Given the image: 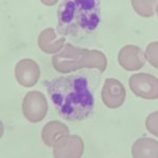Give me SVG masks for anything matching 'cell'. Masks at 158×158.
Segmentation results:
<instances>
[{
  "instance_id": "cell-1",
  "label": "cell",
  "mask_w": 158,
  "mask_h": 158,
  "mask_svg": "<svg viewBox=\"0 0 158 158\" xmlns=\"http://www.w3.org/2000/svg\"><path fill=\"white\" fill-rule=\"evenodd\" d=\"M48 93L59 115L69 121H83L95 106L89 79L81 74L52 79L47 83Z\"/></svg>"
},
{
  "instance_id": "cell-2",
  "label": "cell",
  "mask_w": 158,
  "mask_h": 158,
  "mask_svg": "<svg viewBox=\"0 0 158 158\" xmlns=\"http://www.w3.org/2000/svg\"><path fill=\"white\" fill-rule=\"evenodd\" d=\"M100 1L67 0L58 7V33L80 40L96 32L100 24Z\"/></svg>"
},
{
  "instance_id": "cell-3",
  "label": "cell",
  "mask_w": 158,
  "mask_h": 158,
  "mask_svg": "<svg viewBox=\"0 0 158 158\" xmlns=\"http://www.w3.org/2000/svg\"><path fill=\"white\" fill-rule=\"evenodd\" d=\"M22 112L30 122L41 121L48 112V102L44 95L36 91L27 93L22 101Z\"/></svg>"
},
{
  "instance_id": "cell-4",
  "label": "cell",
  "mask_w": 158,
  "mask_h": 158,
  "mask_svg": "<svg viewBox=\"0 0 158 158\" xmlns=\"http://www.w3.org/2000/svg\"><path fill=\"white\" fill-rule=\"evenodd\" d=\"M129 85L133 93L144 99H157V78L146 73L135 74L131 76Z\"/></svg>"
},
{
  "instance_id": "cell-5",
  "label": "cell",
  "mask_w": 158,
  "mask_h": 158,
  "mask_svg": "<svg viewBox=\"0 0 158 158\" xmlns=\"http://www.w3.org/2000/svg\"><path fill=\"white\" fill-rule=\"evenodd\" d=\"M101 97L108 108L117 109L124 102L126 89L118 80L114 78H108L104 81V85L101 91Z\"/></svg>"
},
{
  "instance_id": "cell-6",
  "label": "cell",
  "mask_w": 158,
  "mask_h": 158,
  "mask_svg": "<svg viewBox=\"0 0 158 158\" xmlns=\"http://www.w3.org/2000/svg\"><path fill=\"white\" fill-rule=\"evenodd\" d=\"M39 67L32 59L20 60L15 68V76H16L18 83L23 86H27V88L36 85L38 79H39Z\"/></svg>"
},
{
  "instance_id": "cell-7",
  "label": "cell",
  "mask_w": 158,
  "mask_h": 158,
  "mask_svg": "<svg viewBox=\"0 0 158 158\" xmlns=\"http://www.w3.org/2000/svg\"><path fill=\"white\" fill-rule=\"evenodd\" d=\"M119 64L127 71H136L143 67L144 56L140 48L136 45H126L118 55Z\"/></svg>"
}]
</instances>
